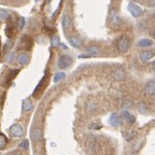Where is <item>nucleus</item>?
Here are the masks:
<instances>
[{"label": "nucleus", "mask_w": 155, "mask_h": 155, "mask_svg": "<svg viewBox=\"0 0 155 155\" xmlns=\"http://www.w3.org/2000/svg\"><path fill=\"white\" fill-rule=\"evenodd\" d=\"M72 64V58L68 55H61L58 61V67L61 69H65Z\"/></svg>", "instance_id": "f257e3e1"}, {"label": "nucleus", "mask_w": 155, "mask_h": 155, "mask_svg": "<svg viewBox=\"0 0 155 155\" xmlns=\"http://www.w3.org/2000/svg\"><path fill=\"white\" fill-rule=\"evenodd\" d=\"M128 10L132 15L135 16V17H140V16L143 15V10L135 3H129L128 4Z\"/></svg>", "instance_id": "f03ea898"}, {"label": "nucleus", "mask_w": 155, "mask_h": 155, "mask_svg": "<svg viewBox=\"0 0 155 155\" xmlns=\"http://www.w3.org/2000/svg\"><path fill=\"white\" fill-rule=\"evenodd\" d=\"M10 132L14 137H22L24 135V129L19 124H14L10 127Z\"/></svg>", "instance_id": "7ed1b4c3"}, {"label": "nucleus", "mask_w": 155, "mask_h": 155, "mask_svg": "<svg viewBox=\"0 0 155 155\" xmlns=\"http://www.w3.org/2000/svg\"><path fill=\"white\" fill-rule=\"evenodd\" d=\"M109 122L112 126L117 127V126H120V125L122 124V118L117 113H113V114H111V116H110V118H109Z\"/></svg>", "instance_id": "20e7f679"}, {"label": "nucleus", "mask_w": 155, "mask_h": 155, "mask_svg": "<svg viewBox=\"0 0 155 155\" xmlns=\"http://www.w3.org/2000/svg\"><path fill=\"white\" fill-rule=\"evenodd\" d=\"M128 46H129V41H128V39H126V38L121 39V40L118 41V43H117V48H118V50H120L121 52H126V51L128 50Z\"/></svg>", "instance_id": "39448f33"}, {"label": "nucleus", "mask_w": 155, "mask_h": 155, "mask_svg": "<svg viewBox=\"0 0 155 155\" xmlns=\"http://www.w3.org/2000/svg\"><path fill=\"white\" fill-rule=\"evenodd\" d=\"M153 56H154V53L152 51H144L140 54V61L142 63H147L151 58H153Z\"/></svg>", "instance_id": "423d86ee"}, {"label": "nucleus", "mask_w": 155, "mask_h": 155, "mask_svg": "<svg viewBox=\"0 0 155 155\" xmlns=\"http://www.w3.org/2000/svg\"><path fill=\"white\" fill-rule=\"evenodd\" d=\"M71 26H72V22L70 16L65 15L64 19H63V28H64L65 30H68V29H71Z\"/></svg>", "instance_id": "0eeeda50"}, {"label": "nucleus", "mask_w": 155, "mask_h": 155, "mask_svg": "<svg viewBox=\"0 0 155 155\" xmlns=\"http://www.w3.org/2000/svg\"><path fill=\"white\" fill-rule=\"evenodd\" d=\"M122 115H123V117H124L126 121L128 122V123H135V121H136V117H135V115H132L130 112H128V111H123L122 112Z\"/></svg>", "instance_id": "6e6552de"}, {"label": "nucleus", "mask_w": 155, "mask_h": 155, "mask_svg": "<svg viewBox=\"0 0 155 155\" xmlns=\"http://www.w3.org/2000/svg\"><path fill=\"white\" fill-rule=\"evenodd\" d=\"M145 93L147 95H154L155 93V83L154 81H150L149 83L147 84V87H145Z\"/></svg>", "instance_id": "1a4fd4ad"}, {"label": "nucleus", "mask_w": 155, "mask_h": 155, "mask_svg": "<svg viewBox=\"0 0 155 155\" xmlns=\"http://www.w3.org/2000/svg\"><path fill=\"white\" fill-rule=\"evenodd\" d=\"M137 45L140 46V48H147V46H152L153 45V41L150 40V39H141Z\"/></svg>", "instance_id": "9d476101"}, {"label": "nucleus", "mask_w": 155, "mask_h": 155, "mask_svg": "<svg viewBox=\"0 0 155 155\" xmlns=\"http://www.w3.org/2000/svg\"><path fill=\"white\" fill-rule=\"evenodd\" d=\"M68 40H69V43L72 46H74V48H80L81 46V40L79 38H76V37H70V38H68Z\"/></svg>", "instance_id": "9b49d317"}, {"label": "nucleus", "mask_w": 155, "mask_h": 155, "mask_svg": "<svg viewBox=\"0 0 155 155\" xmlns=\"http://www.w3.org/2000/svg\"><path fill=\"white\" fill-rule=\"evenodd\" d=\"M31 137H32V139L36 140V141H38V140H41L42 139V132L40 129H34L31 132Z\"/></svg>", "instance_id": "f8f14e48"}, {"label": "nucleus", "mask_w": 155, "mask_h": 155, "mask_svg": "<svg viewBox=\"0 0 155 155\" xmlns=\"http://www.w3.org/2000/svg\"><path fill=\"white\" fill-rule=\"evenodd\" d=\"M100 50L97 48V46H91L86 50V54L91 55V56H95V55H98Z\"/></svg>", "instance_id": "ddd939ff"}, {"label": "nucleus", "mask_w": 155, "mask_h": 155, "mask_svg": "<svg viewBox=\"0 0 155 155\" xmlns=\"http://www.w3.org/2000/svg\"><path fill=\"white\" fill-rule=\"evenodd\" d=\"M17 59H19V63L21 65H25L28 63V56H27L26 54L25 53H19V56H17Z\"/></svg>", "instance_id": "4468645a"}, {"label": "nucleus", "mask_w": 155, "mask_h": 155, "mask_svg": "<svg viewBox=\"0 0 155 155\" xmlns=\"http://www.w3.org/2000/svg\"><path fill=\"white\" fill-rule=\"evenodd\" d=\"M32 107H34L32 102L29 101V100H26V101H24V103H23V111L24 112H28V111H30V110L32 109Z\"/></svg>", "instance_id": "2eb2a0df"}, {"label": "nucleus", "mask_w": 155, "mask_h": 155, "mask_svg": "<svg viewBox=\"0 0 155 155\" xmlns=\"http://www.w3.org/2000/svg\"><path fill=\"white\" fill-rule=\"evenodd\" d=\"M46 78H48V76H46V73H45V76H44V78H43V79L41 80V81H40V82H39V84L38 85H37V87H36V88H34V94H32V96H37V94H38L39 93V91H40V88H41L42 87V84H43V82H44V81H45L46 80Z\"/></svg>", "instance_id": "dca6fc26"}, {"label": "nucleus", "mask_w": 155, "mask_h": 155, "mask_svg": "<svg viewBox=\"0 0 155 155\" xmlns=\"http://www.w3.org/2000/svg\"><path fill=\"white\" fill-rule=\"evenodd\" d=\"M113 78L115 80H122L124 79V72L122 71L121 69H117L116 71L113 73Z\"/></svg>", "instance_id": "f3484780"}, {"label": "nucleus", "mask_w": 155, "mask_h": 155, "mask_svg": "<svg viewBox=\"0 0 155 155\" xmlns=\"http://www.w3.org/2000/svg\"><path fill=\"white\" fill-rule=\"evenodd\" d=\"M138 111H139L140 113H142V114H145L147 112V105L144 103V102H141V103H139L138 105Z\"/></svg>", "instance_id": "a211bd4d"}, {"label": "nucleus", "mask_w": 155, "mask_h": 155, "mask_svg": "<svg viewBox=\"0 0 155 155\" xmlns=\"http://www.w3.org/2000/svg\"><path fill=\"white\" fill-rule=\"evenodd\" d=\"M65 78H66V73L65 72H58L56 76H55V78H54V82L57 83V82H59L61 80H64Z\"/></svg>", "instance_id": "6ab92c4d"}, {"label": "nucleus", "mask_w": 155, "mask_h": 155, "mask_svg": "<svg viewBox=\"0 0 155 155\" xmlns=\"http://www.w3.org/2000/svg\"><path fill=\"white\" fill-rule=\"evenodd\" d=\"M111 21H112V24H115V25H118V23H120V21H118V16H117V13L115 11L112 12Z\"/></svg>", "instance_id": "aec40b11"}, {"label": "nucleus", "mask_w": 155, "mask_h": 155, "mask_svg": "<svg viewBox=\"0 0 155 155\" xmlns=\"http://www.w3.org/2000/svg\"><path fill=\"white\" fill-rule=\"evenodd\" d=\"M9 17V13L6 10H0V21H6Z\"/></svg>", "instance_id": "412c9836"}, {"label": "nucleus", "mask_w": 155, "mask_h": 155, "mask_svg": "<svg viewBox=\"0 0 155 155\" xmlns=\"http://www.w3.org/2000/svg\"><path fill=\"white\" fill-rule=\"evenodd\" d=\"M7 144V138L3 135H0V149H3Z\"/></svg>", "instance_id": "4be33fe9"}, {"label": "nucleus", "mask_w": 155, "mask_h": 155, "mask_svg": "<svg viewBox=\"0 0 155 155\" xmlns=\"http://www.w3.org/2000/svg\"><path fill=\"white\" fill-rule=\"evenodd\" d=\"M19 147H22V149H26V150H28V147H29V141H28V140H24Z\"/></svg>", "instance_id": "5701e85b"}, {"label": "nucleus", "mask_w": 155, "mask_h": 155, "mask_svg": "<svg viewBox=\"0 0 155 155\" xmlns=\"http://www.w3.org/2000/svg\"><path fill=\"white\" fill-rule=\"evenodd\" d=\"M59 44V38L57 37V36H55L53 39H52V45L53 46H57Z\"/></svg>", "instance_id": "b1692460"}, {"label": "nucleus", "mask_w": 155, "mask_h": 155, "mask_svg": "<svg viewBox=\"0 0 155 155\" xmlns=\"http://www.w3.org/2000/svg\"><path fill=\"white\" fill-rule=\"evenodd\" d=\"M135 136H136V132H130V134L125 135V138H126V140H132Z\"/></svg>", "instance_id": "393cba45"}, {"label": "nucleus", "mask_w": 155, "mask_h": 155, "mask_svg": "<svg viewBox=\"0 0 155 155\" xmlns=\"http://www.w3.org/2000/svg\"><path fill=\"white\" fill-rule=\"evenodd\" d=\"M13 58H14V53L11 52V53L8 55V57H7V61H8L9 63H12V61H13Z\"/></svg>", "instance_id": "a878e982"}, {"label": "nucleus", "mask_w": 155, "mask_h": 155, "mask_svg": "<svg viewBox=\"0 0 155 155\" xmlns=\"http://www.w3.org/2000/svg\"><path fill=\"white\" fill-rule=\"evenodd\" d=\"M24 25H25V19H24V17H21V19H19V29L21 30L24 28Z\"/></svg>", "instance_id": "bb28decb"}, {"label": "nucleus", "mask_w": 155, "mask_h": 155, "mask_svg": "<svg viewBox=\"0 0 155 155\" xmlns=\"http://www.w3.org/2000/svg\"><path fill=\"white\" fill-rule=\"evenodd\" d=\"M90 128L91 129H93V128H100V125L99 124H92V125H90Z\"/></svg>", "instance_id": "cd10ccee"}]
</instances>
